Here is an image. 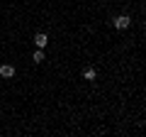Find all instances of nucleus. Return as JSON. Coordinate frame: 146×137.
Masks as SVG:
<instances>
[{
  "instance_id": "39448f33",
  "label": "nucleus",
  "mask_w": 146,
  "mask_h": 137,
  "mask_svg": "<svg viewBox=\"0 0 146 137\" xmlns=\"http://www.w3.org/2000/svg\"><path fill=\"white\" fill-rule=\"evenodd\" d=\"M85 79H88V81H95V68H85Z\"/></svg>"
},
{
  "instance_id": "f03ea898",
  "label": "nucleus",
  "mask_w": 146,
  "mask_h": 137,
  "mask_svg": "<svg viewBox=\"0 0 146 137\" xmlns=\"http://www.w3.org/2000/svg\"><path fill=\"white\" fill-rule=\"evenodd\" d=\"M34 44H36V49H44L49 44V37L44 34V32H36V34H34Z\"/></svg>"
},
{
  "instance_id": "20e7f679",
  "label": "nucleus",
  "mask_w": 146,
  "mask_h": 137,
  "mask_svg": "<svg viewBox=\"0 0 146 137\" xmlns=\"http://www.w3.org/2000/svg\"><path fill=\"white\" fill-rule=\"evenodd\" d=\"M44 61V52H42V49H36V52H34V64H42Z\"/></svg>"
},
{
  "instance_id": "f257e3e1",
  "label": "nucleus",
  "mask_w": 146,
  "mask_h": 137,
  "mask_svg": "<svg viewBox=\"0 0 146 137\" xmlns=\"http://www.w3.org/2000/svg\"><path fill=\"white\" fill-rule=\"evenodd\" d=\"M112 25H115L117 30H127V27L131 25V17L129 15H117L115 20H112Z\"/></svg>"
},
{
  "instance_id": "7ed1b4c3",
  "label": "nucleus",
  "mask_w": 146,
  "mask_h": 137,
  "mask_svg": "<svg viewBox=\"0 0 146 137\" xmlns=\"http://www.w3.org/2000/svg\"><path fill=\"white\" fill-rule=\"evenodd\" d=\"M0 76H3V79H12V76H15V66H10V64L0 66Z\"/></svg>"
}]
</instances>
